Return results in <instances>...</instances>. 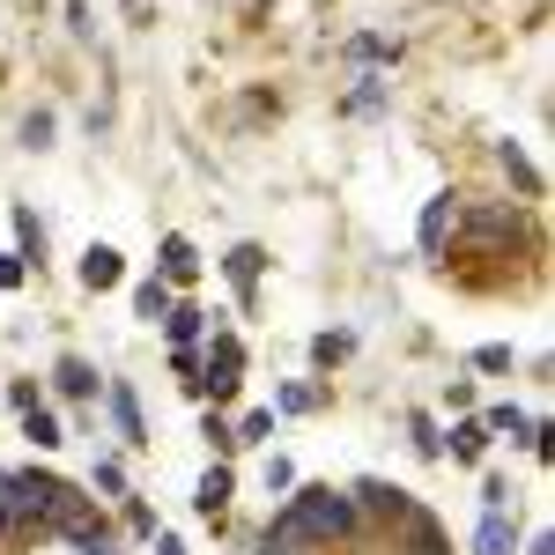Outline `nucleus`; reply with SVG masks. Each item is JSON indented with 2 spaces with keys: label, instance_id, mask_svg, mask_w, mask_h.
I'll return each instance as SVG.
<instances>
[{
  "label": "nucleus",
  "instance_id": "f8f14e48",
  "mask_svg": "<svg viewBox=\"0 0 555 555\" xmlns=\"http://www.w3.org/2000/svg\"><path fill=\"white\" fill-rule=\"evenodd\" d=\"M518 541H526V518L512 512H481L474 518V533H467V555H518Z\"/></svg>",
  "mask_w": 555,
  "mask_h": 555
},
{
  "label": "nucleus",
  "instance_id": "0eeeda50",
  "mask_svg": "<svg viewBox=\"0 0 555 555\" xmlns=\"http://www.w3.org/2000/svg\"><path fill=\"white\" fill-rule=\"evenodd\" d=\"M460 201H467V193H429L423 201V215H415V253L423 259H444L452 230H460Z\"/></svg>",
  "mask_w": 555,
  "mask_h": 555
},
{
  "label": "nucleus",
  "instance_id": "c9c22d12",
  "mask_svg": "<svg viewBox=\"0 0 555 555\" xmlns=\"http://www.w3.org/2000/svg\"><path fill=\"white\" fill-rule=\"evenodd\" d=\"M149 548H156V555H185V541H178L171 526H156V541H149Z\"/></svg>",
  "mask_w": 555,
  "mask_h": 555
},
{
  "label": "nucleus",
  "instance_id": "7ed1b4c3",
  "mask_svg": "<svg viewBox=\"0 0 555 555\" xmlns=\"http://www.w3.org/2000/svg\"><path fill=\"white\" fill-rule=\"evenodd\" d=\"M96 408H104V423H112V437H119V452H149V444H156V437H149V415H141L133 378H104Z\"/></svg>",
  "mask_w": 555,
  "mask_h": 555
},
{
  "label": "nucleus",
  "instance_id": "b1692460",
  "mask_svg": "<svg viewBox=\"0 0 555 555\" xmlns=\"http://www.w3.org/2000/svg\"><path fill=\"white\" fill-rule=\"evenodd\" d=\"M156 526H164V518H156L149 496H127V504H119V541H127V548H149V541H156Z\"/></svg>",
  "mask_w": 555,
  "mask_h": 555
},
{
  "label": "nucleus",
  "instance_id": "a211bd4d",
  "mask_svg": "<svg viewBox=\"0 0 555 555\" xmlns=\"http://www.w3.org/2000/svg\"><path fill=\"white\" fill-rule=\"evenodd\" d=\"M392 112V75H356L341 96V119H385Z\"/></svg>",
  "mask_w": 555,
  "mask_h": 555
},
{
  "label": "nucleus",
  "instance_id": "423d86ee",
  "mask_svg": "<svg viewBox=\"0 0 555 555\" xmlns=\"http://www.w3.org/2000/svg\"><path fill=\"white\" fill-rule=\"evenodd\" d=\"M156 274L171 282L178 297H193V289H201V274H208V259H201V245H193L185 230H164V237H156Z\"/></svg>",
  "mask_w": 555,
  "mask_h": 555
},
{
  "label": "nucleus",
  "instance_id": "39448f33",
  "mask_svg": "<svg viewBox=\"0 0 555 555\" xmlns=\"http://www.w3.org/2000/svg\"><path fill=\"white\" fill-rule=\"evenodd\" d=\"M215 267H222V282H230V289H237V311H245V319H253V311H259V274H267V267H274V253H267V245H259V237H237V245H230V253L215 259Z\"/></svg>",
  "mask_w": 555,
  "mask_h": 555
},
{
  "label": "nucleus",
  "instance_id": "393cba45",
  "mask_svg": "<svg viewBox=\"0 0 555 555\" xmlns=\"http://www.w3.org/2000/svg\"><path fill=\"white\" fill-rule=\"evenodd\" d=\"M52 141H60V112H52V104H38V112H23V119H15V149L44 156Z\"/></svg>",
  "mask_w": 555,
  "mask_h": 555
},
{
  "label": "nucleus",
  "instance_id": "f704fd0d",
  "mask_svg": "<svg viewBox=\"0 0 555 555\" xmlns=\"http://www.w3.org/2000/svg\"><path fill=\"white\" fill-rule=\"evenodd\" d=\"M518 555H555V533H548V526H533V533L518 541Z\"/></svg>",
  "mask_w": 555,
  "mask_h": 555
},
{
  "label": "nucleus",
  "instance_id": "f03ea898",
  "mask_svg": "<svg viewBox=\"0 0 555 555\" xmlns=\"http://www.w3.org/2000/svg\"><path fill=\"white\" fill-rule=\"evenodd\" d=\"M474 415H481V429H489V437H496V444H512V452H526V460H548V415H541V408H518V400H481V408H474Z\"/></svg>",
  "mask_w": 555,
  "mask_h": 555
},
{
  "label": "nucleus",
  "instance_id": "20e7f679",
  "mask_svg": "<svg viewBox=\"0 0 555 555\" xmlns=\"http://www.w3.org/2000/svg\"><path fill=\"white\" fill-rule=\"evenodd\" d=\"M96 392H104V371L89 363L82 348H60V356H52V371H44V400H67V408H96Z\"/></svg>",
  "mask_w": 555,
  "mask_h": 555
},
{
  "label": "nucleus",
  "instance_id": "ddd939ff",
  "mask_svg": "<svg viewBox=\"0 0 555 555\" xmlns=\"http://www.w3.org/2000/svg\"><path fill=\"white\" fill-rule=\"evenodd\" d=\"M400 52H408V44H400V38H378V30L341 38V60L356 67V75H392V67H400Z\"/></svg>",
  "mask_w": 555,
  "mask_h": 555
},
{
  "label": "nucleus",
  "instance_id": "a878e982",
  "mask_svg": "<svg viewBox=\"0 0 555 555\" xmlns=\"http://www.w3.org/2000/svg\"><path fill=\"white\" fill-rule=\"evenodd\" d=\"M467 371H481V378H512L518 348L512 341H481V348H467Z\"/></svg>",
  "mask_w": 555,
  "mask_h": 555
},
{
  "label": "nucleus",
  "instance_id": "bb28decb",
  "mask_svg": "<svg viewBox=\"0 0 555 555\" xmlns=\"http://www.w3.org/2000/svg\"><path fill=\"white\" fill-rule=\"evenodd\" d=\"M297 481H304V474H297V460H289V452H267V460H259V489H267L274 504H282Z\"/></svg>",
  "mask_w": 555,
  "mask_h": 555
},
{
  "label": "nucleus",
  "instance_id": "dca6fc26",
  "mask_svg": "<svg viewBox=\"0 0 555 555\" xmlns=\"http://www.w3.org/2000/svg\"><path fill=\"white\" fill-rule=\"evenodd\" d=\"M267 408H274V423H304V415H319V408H326V378H282Z\"/></svg>",
  "mask_w": 555,
  "mask_h": 555
},
{
  "label": "nucleus",
  "instance_id": "c85d7f7f",
  "mask_svg": "<svg viewBox=\"0 0 555 555\" xmlns=\"http://www.w3.org/2000/svg\"><path fill=\"white\" fill-rule=\"evenodd\" d=\"M201 444H208L215 460H237V444H230V415H222V408H201Z\"/></svg>",
  "mask_w": 555,
  "mask_h": 555
},
{
  "label": "nucleus",
  "instance_id": "9b49d317",
  "mask_svg": "<svg viewBox=\"0 0 555 555\" xmlns=\"http://www.w3.org/2000/svg\"><path fill=\"white\" fill-rule=\"evenodd\" d=\"M489 452H496V437L481 429V415H452V423H444V460H452V467L481 474V467H489Z\"/></svg>",
  "mask_w": 555,
  "mask_h": 555
},
{
  "label": "nucleus",
  "instance_id": "9d476101",
  "mask_svg": "<svg viewBox=\"0 0 555 555\" xmlns=\"http://www.w3.org/2000/svg\"><path fill=\"white\" fill-rule=\"evenodd\" d=\"M230 504H237V460H208V474L193 481V518L222 526V518H230Z\"/></svg>",
  "mask_w": 555,
  "mask_h": 555
},
{
  "label": "nucleus",
  "instance_id": "4468645a",
  "mask_svg": "<svg viewBox=\"0 0 555 555\" xmlns=\"http://www.w3.org/2000/svg\"><path fill=\"white\" fill-rule=\"evenodd\" d=\"M8 230H15V253L30 259V274H44V259H52V230H44V215L30 201H8Z\"/></svg>",
  "mask_w": 555,
  "mask_h": 555
},
{
  "label": "nucleus",
  "instance_id": "412c9836",
  "mask_svg": "<svg viewBox=\"0 0 555 555\" xmlns=\"http://www.w3.org/2000/svg\"><path fill=\"white\" fill-rule=\"evenodd\" d=\"M496 171H504V178L518 185V201H541V193H548V178H541V164H533V156H526L518 141H496Z\"/></svg>",
  "mask_w": 555,
  "mask_h": 555
},
{
  "label": "nucleus",
  "instance_id": "2f4dec72",
  "mask_svg": "<svg viewBox=\"0 0 555 555\" xmlns=\"http://www.w3.org/2000/svg\"><path fill=\"white\" fill-rule=\"evenodd\" d=\"M30 400H44V385H38V378H8V408H15V415H23Z\"/></svg>",
  "mask_w": 555,
  "mask_h": 555
},
{
  "label": "nucleus",
  "instance_id": "1a4fd4ad",
  "mask_svg": "<svg viewBox=\"0 0 555 555\" xmlns=\"http://www.w3.org/2000/svg\"><path fill=\"white\" fill-rule=\"evenodd\" d=\"M215 326H222V311H208L201 297H178L171 311H164V326H156V334H164V348H201Z\"/></svg>",
  "mask_w": 555,
  "mask_h": 555
},
{
  "label": "nucleus",
  "instance_id": "5701e85b",
  "mask_svg": "<svg viewBox=\"0 0 555 555\" xmlns=\"http://www.w3.org/2000/svg\"><path fill=\"white\" fill-rule=\"evenodd\" d=\"M230 444H237V452H274V408H245V415L230 423Z\"/></svg>",
  "mask_w": 555,
  "mask_h": 555
},
{
  "label": "nucleus",
  "instance_id": "f3484780",
  "mask_svg": "<svg viewBox=\"0 0 555 555\" xmlns=\"http://www.w3.org/2000/svg\"><path fill=\"white\" fill-rule=\"evenodd\" d=\"M356 326H319V334H311V341H304V356H311V371H319V378H326V371H341V363H356Z\"/></svg>",
  "mask_w": 555,
  "mask_h": 555
},
{
  "label": "nucleus",
  "instance_id": "aec40b11",
  "mask_svg": "<svg viewBox=\"0 0 555 555\" xmlns=\"http://www.w3.org/2000/svg\"><path fill=\"white\" fill-rule=\"evenodd\" d=\"M400 429H408V452H415L423 467H437V460H444V423H437L429 408H400Z\"/></svg>",
  "mask_w": 555,
  "mask_h": 555
},
{
  "label": "nucleus",
  "instance_id": "72a5a7b5",
  "mask_svg": "<svg viewBox=\"0 0 555 555\" xmlns=\"http://www.w3.org/2000/svg\"><path fill=\"white\" fill-rule=\"evenodd\" d=\"M82 127H89V141H104V133H112V104H89Z\"/></svg>",
  "mask_w": 555,
  "mask_h": 555
},
{
  "label": "nucleus",
  "instance_id": "f257e3e1",
  "mask_svg": "<svg viewBox=\"0 0 555 555\" xmlns=\"http://www.w3.org/2000/svg\"><path fill=\"white\" fill-rule=\"evenodd\" d=\"M245 371H253V348L237 326H215L201 341V408H230L245 392Z\"/></svg>",
  "mask_w": 555,
  "mask_h": 555
},
{
  "label": "nucleus",
  "instance_id": "2eb2a0df",
  "mask_svg": "<svg viewBox=\"0 0 555 555\" xmlns=\"http://www.w3.org/2000/svg\"><path fill=\"white\" fill-rule=\"evenodd\" d=\"M89 496H96V504H104V512H119V504H127L133 496V474H127V452H96V460H89V481H82Z\"/></svg>",
  "mask_w": 555,
  "mask_h": 555
},
{
  "label": "nucleus",
  "instance_id": "473e14b6",
  "mask_svg": "<svg viewBox=\"0 0 555 555\" xmlns=\"http://www.w3.org/2000/svg\"><path fill=\"white\" fill-rule=\"evenodd\" d=\"M67 30H75V38H96V23H89V0H67Z\"/></svg>",
  "mask_w": 555,
  "mask_h": 555
},
{
  "label": "nucleus",
  "instance_id": "6e6552de",
  "mask_svg": "<svg viewBox=\"0 0 555 555\" xmlns=\"http://www.w3.org/2000/svg\"><path fill=\"white\" fill-rule=\"evenodd\" d=\"M75 282H82L89 297H112V289H127V253H119V245H104V237H89L82 259H75Z\"/></svg>",
  "mask_w": 555,
  "mask_h": 555
},
{
  "label": "nucleus",
  "instance_id": "4be33fe9",
  "mask_svg": "<svg viewBox=\"0 0 555 555\" xmlns=\"http://www.w3.org/2000/svg\"><path fill=\"white\" fill-rule=\"evenodd\" d=\"M127 304H133L141 326H164V311L178 304V289L164 282V274H141V282H127Z\"/></svg>",
  "mask_w": 555,
  "mask_h": 555
},
{
  "label": "nucleus",
  "instance_id": "7c9ffc66",
  "mask_svg": "<svg viewBox=\"0 0 555 555\" xmlns=\"http://www.w3.org/2000/svg\"><path fill=\"white\" fill-rule=\"evenodd\" d=\"M474 408H481V392H474L467 378H452V385H444V415H474Z\"/></svg>",
  "mask_w": 555,
  "mask_h": 555
},
{
  "label": "nucleus",
  "instance_id": "c756f323",
  "mask_svg": "<svg viewBox=\"0 0 555 555\" xmlns=\"http://www.w3.org/2000/svg\"><path fill=\"white\" fill-rule=\"evenodd\" d=\"M15 289H30V259H23V253H0V297H15Z\"/></svg>",
  "mask_w": 555,
  "mask_h": 555
},
{
  "label": "nucleus",
  "instance_id": "cd10ccee",
  "mask_svg": "<svg viewBox=\"0 0 555 555\" xmlns=\"http://www.w3.org/2000/svg\"><path fill=\"white\" fill-rule=\"evenodd\" d=\"M512 504H518L512 467H496V460H489V467H481V512H512Z\"/></svg>",
  "mask_w": 555,
  "mask_h": 555
},
{
  "label": "nucleus",
  "instance_id": "6ab92c4d",
  "mask_svg": "<svg viewBox=\"0 0 555 555\" xmlns=\"http://www.w3.org/2000/svg\"><path fill=\"white\" fill-rule=\"evenodd\" d=\"M15 423H23V444H30V452H60V444H67V423H60L52 400H30Z\"/></svg>",
  "mask_w": 555,
  "mask_h": 555
}]
</instances>
